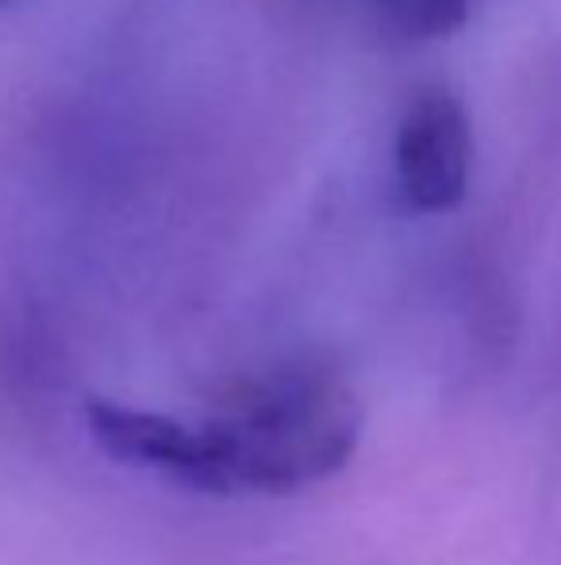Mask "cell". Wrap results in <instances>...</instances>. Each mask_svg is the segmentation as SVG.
<instances>
[{"mask_svg":"<svg viewBox=\"0 0 561 565\" xmlns=\"http://www.w3.org/2000/svg\"><path fill=\"white\" fill-rule=\"evenodd\" d=\"M377 12L412 39H446L465 28L473 0H374Z\"/></svg>","mask_w":561,"mask_h":565,"instance_id":"3","label":"cell"},{"mask_svg":"<svg viewBox=\"0 0 561 565\" xmlns=\"http://www.w3.org/2000/svg\"><path fill=\"white\" fill-rule=\"evenodd\" d=\"M362 404L338 373L284 365L242 381L212 416L85 401V427L108 458L212 497H289L343 473L362 443Z\"/></svg>","mask_w":561,"mask_h":565,"instance_id":"1","label":"cell"},{"mask_svg":"<svg viewBox=\"0 0 561 565\" xmlns=\"http://www.w3.org/2000/svg\"><path fill=\"white\" fill-rule=\"evenodd\" d=\"M473 170V127L462 100L423 89L397 131V181L416 212H450L465 201Z\"/></svg>","mask_w":561,"mask_h":565,"instance_id":"2","label":"cell"}]
</instances>
